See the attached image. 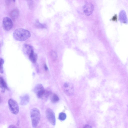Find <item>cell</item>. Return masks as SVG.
<instances>
[{"mask_svg": "<svg viewBox=\"0 0 128 128\" xmlns=\"http://www.w3.org/2000/svg\"><path fill=\"white\" fill-rule=\"evenodd\" d=\"M120 21L126 23L127 22V18L125 12L122 10L120 14Z\"/></svg>", "mask_w": 128, "mask_h": 128, "instance_id": "cell-13", "label": "cell"}, {"mask_svg": "<svg viewBox=\"0 0 128 128\" xmlns=\"http://www.w3.org/2000/svg\"><path fill=\"white\" fill-rule=\"evenodd\" d=\"M51 55L54 60H55L57 57V55L56 52L52 51L51 52Z\"/></svg>", "mask_w": 128, "mask_h": 128, "instance_id": "cell-19", "label": "cell"}, {"mask_svg": "<svg viewBox=\"0 0 128 128\" xmlns=\"http://www.w3.org/2000/svg\"><path fill=\"white\" fill-rule=\"evenodd\" d=\"M94 6L91 3L86 4L83 7L84 13L86 16H89L92 13L94 10Z\"/></svg>", "mask_w": 128, "mask_h": 128, "instance_id": "cell-8", "label": "cell"}, {"mask_svg": "<svg viewBox=\"0 0 128 128\" xmlns=\"http://www.w3.org/2000/svg\"><path fill=\"white\" fill-rule=\"evenodd\" d=\"M45 91V89H44L42 85L40 84H37L33 89V91L36 94L38 98L42 99Z\"/></svg>", "mask_w": 128, "mask_h": 128, "instance_id": "cell-6", "label": "cell"}, {"mask_svg": "<svg viewBox=\"0 0 128 128\" xmlns=\"http://www.w3.org/2000/svg\"><path fill=\"white\" fill-rule=\"evenodd\" d=\"M50 100L52 103H55L58 101L59 98L56 94H51Z\"/></svg>", "mask_w": 128, "mask_h": 128, "instance_id": "cell-15", "label": "cell"}, {"mask_svg": "<svg viewBox=\"0 0 128 128\" xmlns=\"http://www.w3.org/2000/svg\"><path fill=\"white\" fill-rule=\"evenodd\" d=\"M20 104L22 106L26 105L29 102L30 98L27 94H25L22 96L20 98Z\"/></svg>", "mask_w": 128, "mask_h": 128, "instance_id": "cell-10", "label": "cell"}, {"mask_svg": "<svg viewBox=\"0 0 128 128\" xmlns=\"http://www.w3.org/2000/svg\"><path fill=\"white\" fill-rule=\"evenodd\" d=\"M44 67L45 70H48V67L46 64H45L44 65Z\"/></svg>", "mask_w": 128, "mask_h": 128, "instance_id": "cell-22", "label": "cell"}, {"mask_svg": "<svg viewBox=\"0 0 128 128\" xmlns=\"http://www.w3.org/2000/svg\"><path fill=\"white\" fill-rule=\"evenodd\" d=\"M10 110L13 114H17L19 111V108L18 105L14 100L12 98L9 99L8 101Z\"/></svg>", "mask_w": 128, "mask_h": 128, "instance_id": "cell-3", "label": "cell"}, {"mask_svg": "<svg viewBox=\"0 0 128 128\" xmlns=\"http://www.w3.org/2000/svg\"><path fill=\"white\" fill-rule=\"evenodd\" d=\"M13 24L12 20L7 17H4L2 21V26L3 29L6 31H9L12 28Z\"/></svg>", "mask_w": 128, "mask_h": 128, "instance_id": "cell-7", "label": "cell"}, {"mask_svg": "<svg viewBox=\"0 0 128 128\" xmlns=\"http://www.w3.org/2000/svg\"><path fill=\"white\" fill-rule=\"evenodd\" d=\"M66 118V115L65 113L62 112L59 114L58 118L60 120H65Z\"/></svg>", "mask_w": 128, "mask_h": 128, "instance_id": "cell-17", "label": "cell"}, {"mask_svg": "<svg viewBox=\"0 0 128 128\" xmlns=\"http://www.w3.org/2000/svg\"><path fill=\"white\" fill-rule=\"evenodd\" d=\"M29 58L30 61L32 63L36 62L37 59V55L34 52H32L28 56Z\"/></svg>", "mask_w": 128, "mask_h": 128, "instance_id": "cell-14", "label": "cell"}, {"mask_svg": "<svg viewBox=\"0 0 128 128\" xmlns=\"http://www.w3.org/2000/svg\"><path fill=\"white\" fill-rule=\"evenodd\" d=\"M31 34L28 30L23 28H17L14 31L13 34L14 38L18 41H25L30 36Z\"/></svg>", "mask_w": 128, "mask_h": 128, "instance_id": "cell-1", "label": "cell"}, {"mask_svg": "<svg viewBox=\"0 0 128 128\" xmlns=\"http://www.w3.org/2000/svg\"><path fill=\"white\" fill-rule=\"evenodd\" d=\"M35 25L37 27L41 28H46L47 27V26L45 24L41 23L38 20L36 21Z\"/></svg>", "mask_w": 128, "mask_h": 128, "instance_id": "cell-16", "label": "cell"}, {"mask_svg": "<svg viewBox=\"0 0 128 128\" xmlns=\"http://www.w3.org/2000/svg\"><path fill=\"white\" fill-rule=\"evenodd\" d=\"M19 13L18 10L17 9H15L10 12V16L13 20H14L18 17Z\"/></svg>", "mask_w": 128, "mask_h": 128, "instance_id": "cell-11", "label": "cell"}, {"mask_svg": "<svg viewBox=\"0 0 128 128\" xmlns=\"http://www.w3.org/2000/svg\"><path fill=\"white\" fill-rule=\"evenodd\" d=\"M4 63V61L3 58H0V72L3 73L4 72L3 65Z\"/></svg>", "mask_w": 128, "mask_h": 128, "instance_id": "cell-18", "label": "cell"}, {"mask_svg": "<svg viewBox=\"0 0 128 128\" xmlns=\"http://www.w3.org/2000/svg\"><path fill=\"white\" fill-rule=\"evenodd\" d=\"M8 128H17L14 125L12 124Z\"/></svg>", "mask_w": 128, "mask_h": 128, "instance_id": "cell-21", "label": "cell"}, {"mask_svg": "<svg viewBox=\"0 0 128 128\" xmlns=\"http://www.w3.org/2000/svg\"><path fill=\"white\" fill-rule=\"evenodd\" d=\"M0 87L1 88L2 91L4 92H5V89H8L7 85L4 79L2 77L0 79Z\"/></svg>", "mask_w": 128, "mask_h": 128, "instance_id": "cell-12", "label": "cell"}, {"mask_svg": "<svg viewBox=\"0 0 128 128\" xmlns=\"http://www.w3.org/2000/svg\"><path fill=\"white\" fill-rule=\"evenodd\" d=\"M46 114V118L48 121L52 125H55L56 122L55 116L52 110L50 108H47Z\"/></svg>", "mask_w": 128, "mask_h": 128, "instance_id": "cell-4", "label": "cell"}, {"mask_svg": "<svg viewBox=\"0 0 128 128\" xmlns=\"http://www.w3.org/2000/svg\"><path fill=\"white\" fill-rule=\"evenodd\" d=\"M22 50L28 56L34 52L33 47L30 44H24L22 47Z\"/></svg>", "mask_w": 128, "mask_h": 128, "instance_id": "cell-9", "label": "cell"}, {"mask_svg": "<svg viewBox=\"0 0 128 128\" xmlns=\"http://www.w3.org/2000/svg\"><path fill=\"white\" fill-rule=\"evenodd\" d=\"M83 128H92L90 125L88 124H86L84 126Z\"/></svg>", "mask_w": 128, "mask_h": 128, "instance_id": "cell-20", "label": "cell"}, {"mask_svg": "<svg viewBox=\"0 0 128 128\" xmlns=\"http://www.w3.org/2000/svg\"><path fill=\"white\" fill-rule=\"evenodd\" d=\"M64 91L66 94L69 96H72L74 93V88L73 85L70 83L66 82L63 85Z\"/></svg>", "mask_w": 128, "mask_h": 128, "instance_id": "cell-5", "label": "cell"}, {"mask_svg": "<svg viewBox=\"0 0 128 128\" xmlns=\"http://www.w3.org/2000/svg\"><path fill=\"white\" fill-rule=\"evenodd\" d=\"M30 117L32 126L33 128H35L40 120V114L39 110L36 108L32 109L30 111Z\"/></svg>", "mask_w": 128, "mask_h": 128, "instance_id": "cell-2", "label": "cell"}]
</instances>
